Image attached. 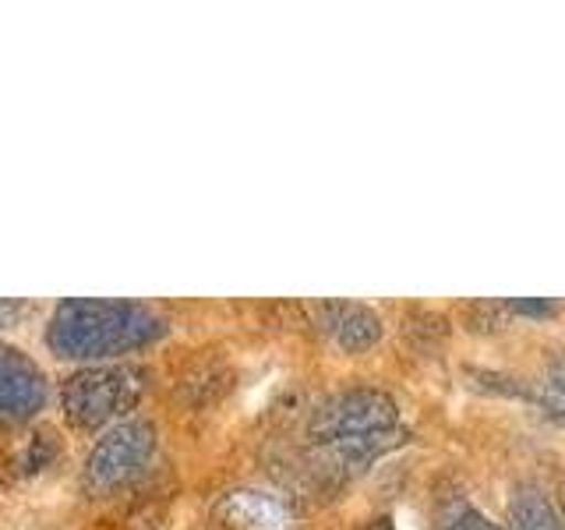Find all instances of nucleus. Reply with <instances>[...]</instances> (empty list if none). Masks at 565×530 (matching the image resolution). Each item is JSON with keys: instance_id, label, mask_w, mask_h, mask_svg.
<instances>
[{"instance_id": "14", "label": "nucleus", "mask_w": 565, "mask_h": 530, "mask_svg": "<svg viewBox=\"0 0 565 530\" xmlns=\"http://www.w3.org/2000/svg\"><path fill=\"white\" fill-rule=\"evenodd\" d=\"M565 495V491H562ZM562 523H565V499H562Z\"/></svg>"}, {"instance_id": "4", "label": "nucleus", "mask_w": 565, "mask_h": 530, "mask_svg": "<svg viewBox=\"0 0 565 530\" xmlns=\"http://www.w3.org/2000/svg\"><path fill=\"white\" fill-rule=\"evenodd\" d=\"M388 428H399L396 400L382 389H350V393H340L318 406L308 432L318 446H329L340 438L375 435Z\"/></svg>"}, {"instance_id": "9", "label": "nucleus", "mask_w": 565, "mask_h": 530, "mask_svg": "<svg viewBox=\"0 0 565 530\" xmlns=\"http://www.w3.org/2000/svg\"><path fill=\"white\" fill-rule=\"evenodd\" d=\"M435 530H505L502 523H494L488 512H481L477 506H470L467 499H441L435 509Z\"/></svg>"}, {"instance_id": "5", "label": "nucleus", "mask_w": 565, "mask_h": 530, "mask_svg": "<svg viewBox=\"0 0 565 530\" xmlns=\"http://www.w3.org/2000/svg\"><path fill=\"white\" fill-rule=\"evenodd\" d=\"M46 403V379L22 350L0 347V424H18L40 414Z\"/></svg>"}, {"instance_id": "12", "label": "nucleus", "mask_w": 565, "mask_h": 530, "mask_svg": "<svg viewBox=\"0 0 565 530\" xmlns=\"http://www.w3.org/2000/svg\"><path fill=\"white\" fill-rule=\"evenodd\" d=\"M32 311V305H11V300H0V326H18L22 318Z\"/></svg>"}, {"instance_id": "10", "label": "nucleus", "mask_w": 565, "mask_h": 530, "mask_svg": "<svg viewBox=\"0 0 565 530\" xmlns=\"http://www.w3.org/2000/svg\"><path fill=\"white\" fill-rule=\"evenodd\" d=\"M534 400L541 403V411L555 421H565V361H552L541 375Z\"/></svg>"}, {"instance_id": "7", "label": "nucleus", "mask_w": 565, "mask_h": 530, "mask_svg": "<svg viewBox=\"0 0 565 530\" xmlns=\"http://www.w3.org/2000/svg\"><path fill=\"white\" fill-rule=\"evenodd\" d=\"M318 326L347 353H364L382 340V318L358 300H329L318 305Z\"/></svg>"}, {"instance_id": "6", "label": "nucleus", "mask_w": 565, "mask_h": 530, "mask_svg": "<svg viewBox=\"0 0 565 530\" xmlns=\"http://www.w3.org/2000/svg\"><path fill=\"white\" fill-rule=\"evenodd\" d=\"M216 520L230 530H290L294 527L287 502L262 488L226 491L216 502Z\"/></svg>"}, {"instance_id": "2", "label": "nucleus", "mask_w": 565, "mask_h": 530, "mask_svg": "<svg viewBox=\"0 0 565 530\" xmlns=\"http://www.w3.org/2000/svg\"><path fill=\"white\" fill-rule=\"evenodd\" d=\"M146 371L138 364H96L82 368L61 385V406L78 428H103L131 414L146 393Z\"/></svg>"}, {"instance_id": "13", "label": "nucleus", "mask_w": 565, "mask_h": 530, "mask_svg": "<svg viewBox=\"0 0 565 530\" xmlns=\"http://www.w3.org/2000/svg\"><path fill=\"white\" fill-rule=\"evenodd\" d=\"M367 530H393V523H388V520H375Z\"/></svg>"}, {"instance_id": "3", "label": "nucleus", "mask_w": 565, "mask_h": 530, "mask_svg": "<svg viewBox=\"0 0 565 530\" xmlns=\"http://www.w3.org/2000/svg\"><path fill=\"white\" fill-rule=\"evenodd\" d=\"M156 456V428L146 417H124L103 432L85 459V488L93 495H114L135 485Z\"/></svg>"}, {"instance_id": "1", "label": "nucleus", "mask_w": 565, "mask_h": 530, "mask_svg": "<svg viewBox=\"0 0 565 530\" xmlns=\"http://www.w3.org/2000/svg\"><path fill=\"white\" fill-rule=\"evenodd\" d=\"M167 322L135 300H64L50 315L46 343L64 361H106L156 343Z\"/></svg>"}, {"instance_id": "8", "label": "nucleus", "mask_w": 565, "mask_h": 530, "mask_svg": "<svg viewBox=\"0 0 565 530\" xmlns=\"http://www.w3.org/2000/svg\"><path fill=\"white\" fill-rule=\"evenodd\" d=\"M509 530H565V523L544 488L516 485L509 499Z\"/></svg>"}, {"instance_id": "11", "label": "nucleus", "mask_w": 565, "mask_h": 530, "mask_svg": "<svg viewBox=\"0 0 565 530\" xmlns=\"http://www.w3.org/2000/svg\"><path fill=\"white\" fill-rule=\"evenodd\" d=\"M502 308L509 315H526V318H547V315L558 311L555 300H505Z\"/></svg>"}]
</instances>
